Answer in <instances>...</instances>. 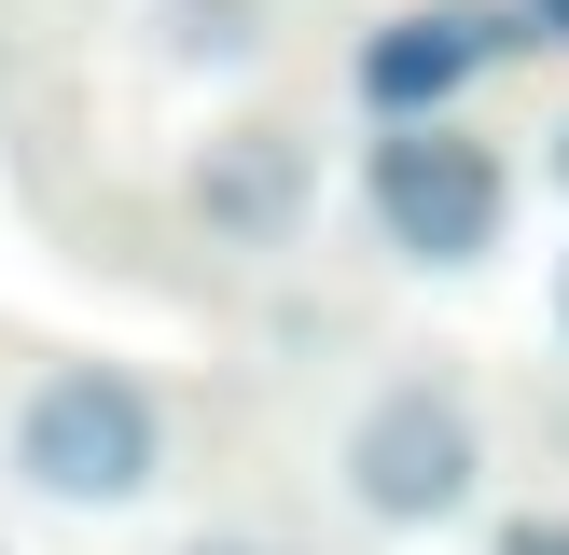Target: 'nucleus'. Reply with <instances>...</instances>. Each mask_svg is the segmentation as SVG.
Masks as SVG:
<instances>
[{
  "label": "nucleus",
  "instance_id": "obj_1",
  "mask_svg": "<svg viewBox=\"0 0 569 555\" xmlns=\"http://www.w3.org/2000/svg\"><path fill=\"white\" fill-rule=\"evenodd\" d=\"M181 458V403L139 361H42L0 416V472L42 514H139Z\"/></svg>",
  "mask_w": 569,
  "mask_h": 555
},
{
  "label": "nucleus",
  "instance_id": "obj_9",
  "mask_svg": "<svg viewBox=\"0 0 569 555\" xmlns=\"http://www.w3.org/2000/svg\"><path fill=\"white\" fill-rule=\"evenodd\" d=\"M542 181L569 194V111H556V125H542Z\"/></svg>",
  "mask_w": 569,
  "mask_h": 555
},
{
  "label": "nucleus",
  "instance_id": "obj_12",
  "mask_svg": "<svg viewBox=\"0 0 569 555\" xmlns=\"http://www.w3.org/2000/svg\"><path fill=\"white\" fill-rule=\"evenodd\" d=\"M0 555H14V542H0Z\"/></svg>",
  "mask_w": 569,
  "mask_h": 555
},
{
  "label": "nucleus",
  "instance_id": "obj_10",
  "mask_svg": "<svg viewBox=\"0 0 569 555\" xmlns=\"http://www.w3.org/2000/svg\"><path fill=\"white\" fill-rule=\"evenodd\" d=\"M181 555H306V542H181Z\"/></svg>",
  "mask_w": 569,
  "mask_h": 555
},
{
  "label": "nucleus",
  "instance_id": "obj_5",
  "mask_svg": "<svg viewBox=\"0 0 569 555\" xmlns=\"http://www.w3.org/2000/svg\"><path fill=\"white\" fill-rule=\"evenodd\" d=\"M515 56H528L515 0H403V14H376L348 42V98L376 111V125H403V111H459L472 83H500Z\"/></svg>",
  "mask_w": 569,
  "mask_h": 555
},
{
  "label": "nucleus",
  "instance_id": "obj_8",
  "mask_svg": "<svg viewBox=\"0 0 569 555\" xmlns=\"http://www.w3.org/2000/svg\"><path fill=\"white\" fill-rule=\"evenodd\" d=\"M528 14V42H569V0H515Z\"/></svg>",
  "mask_w": 569,
  "mask_h": 555
},
{
  "label": "nucleus",
  "instance_id": "obj_2",
  "mask_svg": "<svg viewBox=\"0 0 569 555\" xmlns=\"http://www.w3.org/2000/svg\"><path fill=\"white\" fill-rule=\"evenodd\" d=\"M361 236L403 278H487L515 250V153L472 111H403L361 139Z\"/></svg>",
  "mask_w": 569,
  "mask_h": 555
},
{
  "label": "nucleus",
  "instance_id": "obj_7",
  "mask_svg": "<svg viewBox=\"0 0 569 555\" xmlns=\"http://www.w3.org/2000/svg\"><path fill=\"white\" fill-rule=\"evenodd\" d=\"M487 555H569V514H500Z\"/></svg>",
  "mask_w": 569,
  "mask_h": 555
},
{
  "label": "nucleus",
  "instance_id": "obj_11",
  "mask_svg": "<svg viewBox=\"0 0 569 555\" xmlns=\"http://www.w3.org/2000/svg\"><path fill=\"white\" fill-rule=\"evenodd\" d=\"M556 333H569V250H556Z\"/></svg>",
  "mask_w": 569,
  "mask_h": 555
},
{
  "label": "nucleus",
  "instance_id": "obj_4",
  "mask_svg": "<svg viewBox=\"0 0 569 555\" xmlns=\"http://www.w3.org/2000/svg\"><path fill=\"white\" fill-rule=\"evenodd\" d=\"M181 209H194L209 250H250V264L306 250V222H320V125H292V111H237V125H209L181 153Z\"/></svg>",
  "mask_w": 569,
  "mask_h": 555
},
{
  "label": "nucleus",
  "instance_id": "obj_6",
  "mask_svg": "<svg viewBox=\"0 0 569 555\" xmlns=\"http://www.w3.org/2000/svg\"><path fill=\"white\" fill-rule=\"evenodd\" d=\"M292 42V0H139V56L167 83H250Z\"/></svg>",
  "mask_w": 569,
  "mask_h": 555
},
{
  "label": "nucleus",
  "instance_id": "obj_3",
  "mask_svg": "<svg viewBox=\"0 0 569 555\" xmlns=\"http://www.w3.org/2000/svg\"><path fill=\"white\" fill-rule=\"evenodd\" d=\"M333 500H348L361 527H389V542H431V527H459L472 500H487V403H472L459 361H403V375H376L348 403V431H333Z\"/></svg>",
  "mask_w": 569,
  "mask_h": 555
}]
</instances>
